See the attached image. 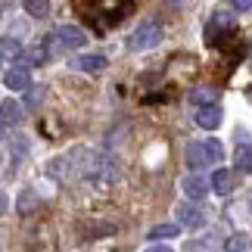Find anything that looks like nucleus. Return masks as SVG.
<instances>
[{
    "instance_id": "5701e85b",
    "label": "nucleus",
    "mask_w": 252,
    "mask_h": 252,
    "mask_svg": "<svg viewBox=\"0 0 252 252\" xmlns=\"http://www.w3.org/2000/svg\"><path fill=\"white\" fill-rule=\"evenodd\" d=\"M150 252H171V249H165V246H153Z\"/></svg>"
},
{
    "instance_id": "6ab92c4d",
    "label": "nucleus",
    "mask_w": 252,
    "mask_h": 252,
    "mask_svg": "<svg viewBox=\"0 0 252 252\" xmlns=\"http://www.w3.org/2000/svg\"><path fill=\"white\" fill-rule=\"evenodd\" d=\"M181 221L187 227H199L202 224V215H199V212H190V209H181Z\"/></svg>"
},
{
    "instance_id": "ddd939ff",
    "label": "nucleus",
    "mask_w": 252,
    "mask_h": 252,
    "mask_svg": "<svg viewBox=\"0 0 252 252\" xmlns=\"http://www.w3.org/2000/svg\"><path fill=\"white\" fill-rule=\"evenodd\" d=\"M0 53H3V60L9 63V60H16V56L22 53V47H19L13 37H3V41H0Z\"/></svg>"
},
{
    "instance_id": "7ed1b4c3",
    "label": "nucleus",
    "mask_w": 252,
    "mask_h": 252,
    "mask_svg": "<svg viewBox=\"0 0 252 252\" xmlns=\"http://www.w3.org/2000/svg\"><path fill=\"white\" fill-rule=\"evenodd\" d=\"M56 41H60L63 47H81L87 41V34L81 32V28H75V25H63L60 32H56Z\"/></svg>"
},
{
    "instance_id": "f3484780",
    "label": "nucleus",
    "mask_w": 252,
    "mask_h": 252,
    "mask_svg": "<svg viewBox=\"0 0 252 252\" xmlns=\"http://www.w3.org/2000/svg\"><path fill=\"white\" fill-rule=\"evenodd\" d=\"M227 252H252L249 237H230L227 240Z\"/></svg>"
},
{
    "instance_id": "4be33fe9",
    "label": "nucleus",
    "mask_w": 252,
    "mask_h": 252,
    "mask_svg": "<svg viewBox=\"0 0 252 252\" xmlns=\"http://www.w3.org/2000/svg\"><path fill=\"white\" fill-rule=\"evenodd\" d=\"M252 3H249V0H237V3H234V9H240V13H246V9H249Z\"/></svg>"
},
{
    "instance_id": "0eeeda50",
    "label": "nucleus",
    "mask_w": 252,
    "mask_h": 252,
    "mask_svg": "<svg viewBox=\"0 0 252 252\" xmlns=\"http://www.w3.org/2000/svg\"><path fill=\"white\" fill-rule=\"evenodd\" d=\"M196 125H199V128H218V125H221V109H218V106H209V109H199L196 112Z\"/></svg>"
},
{
    "instance_id": "f03ea898",
    "label": "nucleus",
    "mask_w": 252,
    "mask_h": 252,
    "mask_svg": "<svg viewBox=\"0 0 252 252\" xmlns=\"http://www.w3.org/2000/svg\"><path fill=\"white\" fill-rule=\"evenodd\" d=\"M3 84L9 87V91H32V75H28L25 65H16V69H9V72H6Z\"/></svg>"
},
{
    "instance_id": "6e6552de",
    "label": "nucleus",
    "mask_w": 252,
    "mask_h": 252,
    "mask_svg": "<svg viewBox=\"0 0 252 252\" xmlns=\"http://www.w3.org/2000/svg\"><path fill=\"white\" fill-rule=\"evenodd\" d=\"M209 162V153H206V147H202V143H190L187 147V165L196 171V168H202Z\"/></svg>"
},
{
    "instance_id": "aec40b11",
    "label": "nucleus",
    "mask_w": 252,
    "mask_h": 252,
    "mask_svg": "<svg viewBox=\"0 0 252 252\" xmlns=\"http://www.w3.org/2000/svg\"><path fill=\"white\" fill-rule=\"evenodd\" d=\"M206 153H209V159H212V162H221V156H224L221 143H215V140H209V143H206Z\"/></svg>"
},
{
    "instance_id": "a211bd4d",
    "label": "nucleus",
    "mask_w": 252,
    "mask_h": 252,
    "mask_svg": "<svg viewBox=\"0 0 252 252\" xmlns=\"http://www.w3.org/2000/svg\"><path fill=\"white\" fill-rule=\"evenodd\" d=\"M174 234H178V227H174V224H159V227L150 230V240H162V237H174Z\"/></svg>"
},
{
    "instance_id": "2eb2a0df",
    "label": "nucleus",
    "mask_w": 252,
    "mask_h": 252,
    "mask_svg": "<svg viewBox=\"0 0 252 252\" xmlns=\"http://www.w3.org/2000/svg\"><path fill=\"white\" fill-rule=\"evenodd\" d=\"M19 119H22V109H19L13 100H3V125H13Z\"/></svg>"
},
{
    "instance_id": "4468645a",
    "label": "nucleus",
    "mask_w": 252,
    "mask_h": 252,
    "mask_svg": "<svg viewBox=\"0 0 252 252\" xmlns=\"http://www.w3.org/2000/svg\"><path fill=\"white\" fill-rule=\"evenodd\" d=\"M22 60H25V69H28V65H37V63L47 60V50H44V47H32V50L22 53Z\"/></svg>"
},
{
    "instance_id": "412c9836",
    "label": "nucleus",
    "mask_w": 252,
    "mask_h": 252,
    "mask_svg": "<svg viewBox=\"0 0 252 252\" xmlns=\"http://www.w3.org/2000/svg\"><path fill=\"white\" fill-rule=\"evenodd\" d=\"M41 96H44V94H37L34 87H32V94H28V106H37V103H41Z\"/></svg>"
},
{
    "instance_id": "20e7f679",
    "label": "nucleus",
    "mask_w": 252,
    "mask_h": 252,
    "mask_svg": "<svg viewBox=\"0 0 252 252\" xmlns=\"http://www.w3.org/2000/svg\"><path fill=\"white\" fill-rule=\"evenodd\" d=\"M234 187H237V174L234 171H224V168H221V171L212 174V190L221 193V196H227Z\"/></svg>"
},
{
    "instance_id": "f257e3e1",
    "label": "nucleus",
    "mask_w": 252,
    "mask_h": 252,
    "mask_svg": "<svg viewBox=\"0 0 252 252\" xmlns=\"http://www.w3.org/2000/svg\"><path fill=\"white\" fill-rule=\"evenodd\" d=\"M162 41V25L156 19H150V22H143L137 32L131 34V50H150V47H156Z\"/></svg>"
},
{
    "instance_id": "39448f33",
    "label": "nucleus",
    "mask_w": 252,
    "mask_h": 252,
    "mask_svg": "<svg viewBox=\"0 0 252 252\" xmlns=\"http://www.w3.org/2000/svg\"><path fill=\"white\" fill-rule=\"evenodd\" d=\"M218 96H221V91H215V87H196V91H190V103L209 109V106L218 103Z\"/></svg>"
},
{
    "instance_id": "423d86ee",
    "label": "nucleus",
    "mask_w": 252,
    "mask_h": 252,
    "mask_svg": "<svg viewBox=\"0 0 252 252\" xmlns=\"http://www.w3.org/2000/svg\"><path fill=\"white\" fill-rule=\"evenodd\" d=\"M230 28H234V16H227V13H215V19L209 22V44H215L218 32H230Z\"/></svg>"
},
{
    "instance_id": "dca6fc26",
    "label": "nucleus",
    "mask_w": 252,
    "mask_h": 252,
    "mask_svg": "<svg viewBox=\"0 0 252 252\" xmlns=\"http://www.w3.org/2000/svg\"><path fill=\"white\" fill-rule=\"evenodd\" d=\"M25 9H28V13H32V16H47V13H50V3H47V0H25Z\"/></svg>"
},
{
    "instance_id": "f8f14e48",
    "label": "nucleus",
    "mask_w": 252,
    "mask_h": 252,
    "mask_svg": "<svg viewBox=\"0 0 252 252\" xmlns=\"http://www.w3.org/2000/svg\"><path fill=\"white\" fill-rule=\"evenodd\" d=\"M184 193H187L190 199H202V196H206V181L187 178V181H184Z\"/></svg>"
},
{
    "instance_id": "9d476101",
    "label": "nucleus",
    "mask_w": 252,
    "mask_h": 252,
    "mask_svg": "<svg viewBox=\"0 0 252 252\" xmlns=\"http://www.w3.org/2000/svg\"><path fill=\"white\" fill-rule=\"evenodd\" d=\"M75 65H78L81 72H103V69H106V60L94 53V56H81V60L75 63Z\"/></svg>"
},
{
    "instance_id": "9b49d317",
    "label": "nucleus",
    "mask_w": 252,
    "mask_h": 252,
    "mask_svg": "<svg viewBox=\"0 0 252 252\" xmlns=\"http://www.w3.org/2000/svg\"><path fill=\"white\" fill-rule=\"evenodd\" d=\"M37 206H41V199H37V196H34L32 190H25L22 196H19V202H16V209L22 212V215H32V212H34Z\"/></svg>"
},
{
    "instance_id": "1a4fd4ad",
    "label": "nucleus",
    "mask_w": 252,
    "mask_h": 252,
    "mask_svg": "<svg viewBox=\"0 0 252 252\" xmlns=\"http://www.w3.org/2000/svg\"><path fill=\"white\" fill-rule=\"evenodd\" d=\"M234 162H237V168H240V171H252V143H243V147H237Z\"/></svg>"
}]
</instances>
